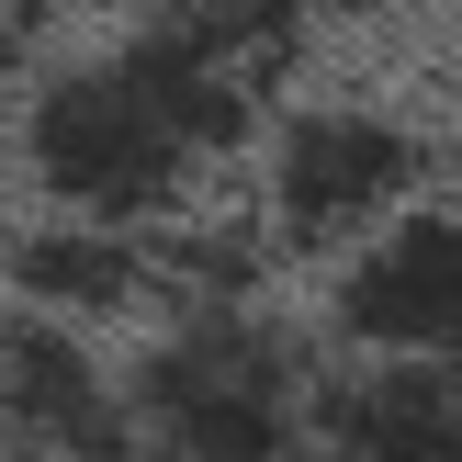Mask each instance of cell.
<instances>
[{"mask_svg":"<svg viewBox=\"0 0 462 462\" xmlns=\"http://www.w3.org/2000/svg\"><path fill=\"white\" fill-rule=\"evenodd\" d=\"M293 34L237 0H147L102 34L57 45L12 102V180L45 226L102 237H192L203 192L271 135V79Z\"/></svg>","mask_w":462,"mask_h":462,"instance_id":"6da1fadb","label":"cell"},{"mask_svg":"<svg viewBox=\"0 0 462 462\" xmlns=\"http://www.w3.org/2000/svg\"><path fill=\"white\" fill-rule=\"evenodd\" d=\"M328 373L316 338L271 293L192 282L125 350L135 462H316L328 451Z\"/></svg>","mask_w":462,"mask_h":462,"instance_id":"7a4b0ae2","label":"cell"},{"mask_svg":"<svg viewBox=\"0 0 462 462\" xmlns=\"http://www.w3.org/2000/svg\"><path fill=\"white\" fill-rule=\"evenodd\" d=\"M440 180V135L406 102L373 90H305L271 113L260 158H248V226L271 260H316L338 271L350 248H373L395 215H418Z\"/></svg>","mask_w":462,"mask_h":462,"instance_id":"3957f363","label":"cell"},{"mask_svg":"<svg viewBox=\"0 0 462 462\" xmlns=\"http://www.w3.org/2000/svg\"><path fill=\"white\" fill-rule=\"evenodd\" d=\"M338 361H462V203L429 192L328 271Z\"/></svg>","mask_w":462,"mask_h":462,"instance_id":"277c9868","label":"cell"},{"mask_svg":"<svg viewBox=\"0 0 462 462\" xmlns=\"http://www.w3.org/2000/svg\"><path fill=\"white\" fill-rule=\"evenodd\" d=\"M316 462H462V361H338Z\"/></svg>","mask_w":462,"mask_h":462,"instance_id":"5b68a950","label":"cell"},{"mask_svg":"<svg viewBox=\"0 0 462 462\" xmlns=\"http://www.w3.org/2000/svg\"><path fill=\"white\" fill-rule=\"evenodd\" d=\"M237 12H260L271 34H328V23H373V12H395V0H237Z\"/></svg>","mask_w":462,"mask_h":462,"instance_id":"8992f818","label":"cell"},{"mask_svg":"<svg viewBox=\"0 0 462 462\" xmlns=\"http://www.w3.org/2000/svg\"><path fill=\"white\" fill-rule=\"evenodd\" d=\"M34 45H45V23L0 0V135H12V102H23V79H34V68H45Z\"/></svg>","mask_w":462,"mask_h":462,"instance_id":"52a82bcc","label":"cell"},{"mask_svg":"<svg viewBox=\"0 0 462 462\" xmlns=\"http://www.w3.org/2000/svg\"><path fill=\"white\" fill-rule=\"evenodd\" d=\"M0 462H12V316H0Z\"/></svg>","mask_w":462,"mask_h":462,"instance_id":"ba28073f","label":"cell"},{"mask_svg":"<svg viewBox=\"0 0 462 462\" xmlns=\"http://www.w3.org/2000/svg\"><path fill=\"white\" fill-rule=\"evenodd\" d=\"M440 170L462 180V102H451V125H440Z\"/></svg>","mask_w":462,"mask_h":462,"instance_id":"9c48e42d","label":"cell"},{"mask_svg":"<svg viewBox=\"0 0 462 462\" xmlns=\"http://www.w3.org/2000/svg\"><path fill=\"white\" fill-rule=\"evenodd\" d=\"M12 12H34V23H45V12H57V0H12Z\"/></svg>","mask_w":462,"mask_h":462,"instance_id":"30bf717a","label":"cell"}]
</instances>
